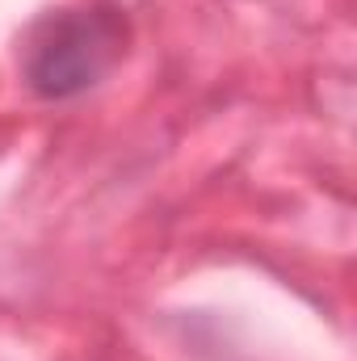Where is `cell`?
Masks as SVG:
<instances>
[{
	"label": "cell",
	"instance_id": "1",
	"mask_svg": "<svg viewBox=\"0 0 357 361\" xmlns=\"http://www.w3.org/2000/svg\"><path fill=\"white\" fill-rule=\"evenodd\" d=\"M126 51V21L109 8L47 13L25 38V80L38 97L63 101L101 85V76Z\"/></svg>",
	"mask_w": 357,
	"mask_h": 361
}]
</instances>
